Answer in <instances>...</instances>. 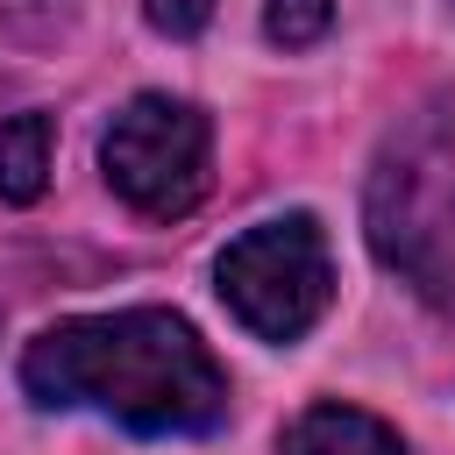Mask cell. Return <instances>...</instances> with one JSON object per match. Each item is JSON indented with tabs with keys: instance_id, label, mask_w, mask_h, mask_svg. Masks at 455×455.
Returning a JSON list of instances; mask_svg holds the SVG:
<instances>
[{
	"instance_id": "cell-1",
	"label": "cell",
	"mask_w": 455,
	"mask_h": 455,
	"mask_svg": "<svg viewBox=\"0 0 455 455\" xmlns=\"http://www.w3.org/2000/svg\"><path fill=\"white\" fill-rule=\"evenodd\" d=\"M21 391L50 412H107L128 434H213L228 419V370L171 306L78 313L21 348Z\"/></svg>"
},
{
	"instance_id": "cell-2",
	"label": "cell",
	"mask_w": 455,
	"mask_h": 455,
	"mask_svg": "<svg viewBox=\"0 0 455 455\" xmlns=\"http://www.w3.org/2000/svg\"><path fill=\"white\" fill-rule=\"evenodd\" d=\"M363 228L377 263L398 270L419 299H455V107L448 100L398 114L363 185Z\"/></svg>"
},
{
	"instance_id": "cell-3",
	"label": "cell",
	"mask_w": 455,
	"mask_h": 455,
	"mask_svg": "<svg viewBox=\"0 0 455 455\" xmlns=\"http://www.w3.org/2000/svg\"><path fill=\"white\" fill-rule=\"evenodd\" d=\"M100 171L135 213L185 220L213 185V121L192 100L135 92L100 135Z\"/></svg>"
},
{
	"instance_id": "cell-4",
	"label": "cell",
	"mask_w": 455,
	"mask_h": 455,
	"mask_svg": "<svg viewBox=\"0 0 455 455\" xmlns=\"http://www.w3.org/2000/svg\"><path fill=\"white\" fill-rule=\"evenodd\" d=\"M213 277H220L228 313L256 341H299L334 299V256H327V235L313 213H284V220L235 235L220 249Z\"/></svg>"
},
{
	"instance_id": "cell-5",
	"label": "cell",
	"mask_w": 455,
	"mask_h": 455,
	"mask_svg": "<svg viewBox=\"0 0 455 455\" xmlns=\"http://www.w3.org/2000/svg\"><path fill=\"white\" fill-rule=\"evenodd\" d=\"M277 455H405V441L363 405H306L284 427Z\"/></svg>"
},
{
	"instance_id": "cell-6",
	"label": "cell",
	"mask_w": 455,
	"mask_h": 455,
	"mask_svg": "<svg viewBox=\"0 0 455 455\" xmlns=\"http://www.w3.org/2000/svg\"><path fill=\"white\" fill-rule=\"evenodd\" d=\"M43 185H50V114L0 121V199L28 206Z\"/></svg>"
},
{
	"instance_id": "cell-7",
	"label": "cell",
	"mask_w": 455,
	"mask_h": 455,
	"mask_svg": "<svg viewBox=\"0 0 455 455\" xmlns=\"http://www.w3.org/2000/svg\"><path fill=\"white\" fill-rule=\"evenodd\" d=\"M263 28H270V43L306 50V43H320V36L334 28V0H270Z\"/></svg>"
},
{
	"instance_id": "cell-8",
	"label": "cell",
	"mask_w": 455,
	"mask_h": 455,
	"mask_svg": "<svg viewBox=\"0 0 455 455\" xmlns=\"http://www.w3.org/2000/svg\"><path fill=\"white\" fill-rule=\"evenodd\" d=\"M213 7H220V0H142L149 28H164V36H199V28L213 21Z\"/></svg>"
}]
</instances>
